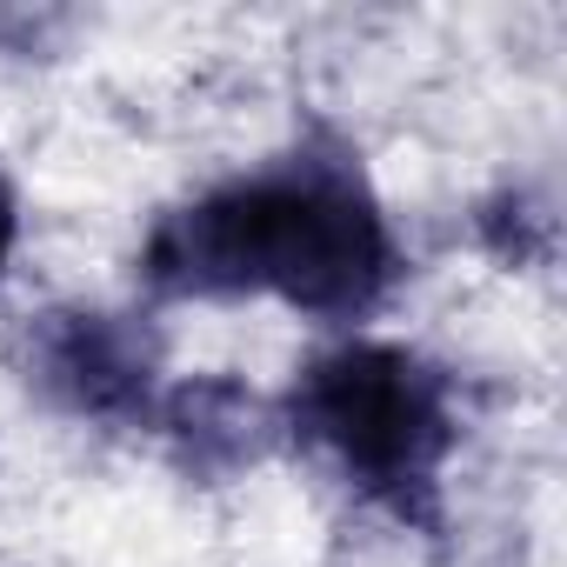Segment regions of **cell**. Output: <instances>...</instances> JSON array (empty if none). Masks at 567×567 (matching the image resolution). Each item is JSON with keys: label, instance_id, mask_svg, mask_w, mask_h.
<instances>
[{"label": "cell", "instance_id": "cell-2", "mask_svg": "<svg viewBox=\"0 0 567 567\" xmlns=\"http://www.w3.org/2000/svg\"><path fill=\"white\" fill-rule=\"evenodd\" d=\"M280 427L328 454L334 474L401 527H441V467L461 441V421L447 374L414 348L341 341L315 354L288 388Z\"/></svg>", "mask_w": 567, "mask_h": 567}, {"label": "cell", "instance_id": "cell-4", "mask_svg": "<svg viewBox=\"0 0 567 567\" xmlns=\"http://www.w3.org/2000/svg\"><path fill=\"white\" fill-rule=\"evenodd\" d=\"M154 427L167 434L174 461L194 474V481H227L240 467H254L267 447H274V408L227 381V374H200V381H181L174 394H161L154 408Z\"/></svg>", "mask_w": 567, "mask_h": 567}, {"label": "cell", "instance_id": "cell-1", "mask_svg": "<svg viewBox=\"0 0 567 567\" xmlns=\"http://www.w3.org/2000/svg\"><path fill=\"white\" fill-rule=\"evenodd\" d=\"M401 240L348 147H301L161 214L141 288L167 301L274 295L315 321H361L401 280Z\"/></svg>", "mask_w": 567, "mask_h": 567}, {"label": "cell", "instance_id": "cell-5", "mask_svg": "<svg viewBox=\"0 0 567 567\" xmlns=\"http://www.w3.org/2000/svg\"><path fill=\"white\" fill-rule=\"evenodd\" d=\"M14 240H21V200H14L8 174H0V274H8V260H14Z\"/></svg>", "mask_w": 567, "mask_h": 567}, {"label": "cell", "instance_id": "cell-3", "mask_svg": "<svg viewBox=\"0 0 567 567\" xmlns=\"http://www.w3.org/2000/svg\"><path fill=\"white\" fill-rule=\"evenodd\" d=\"M28 381L101 427H147L161 408V334L141 315L107 308H48L21 334Z\"/></svg>", "mask_w": 567, "mask_h": 567}]
</instances>
